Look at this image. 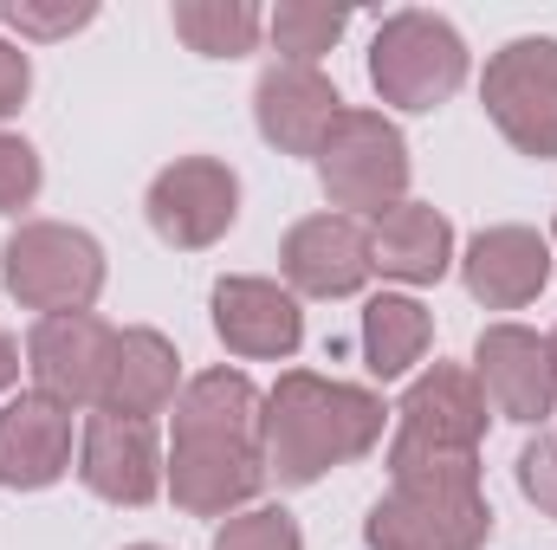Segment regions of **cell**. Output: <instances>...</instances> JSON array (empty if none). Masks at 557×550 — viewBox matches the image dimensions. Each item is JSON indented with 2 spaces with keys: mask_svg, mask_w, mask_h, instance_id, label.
Wrapping results in <instances>:
<instances>
[{
  "mask_svg": "<svg viewBox=\"0 0 557 550\" xmlns=\"http://www.w3.org/2000/svg\"><path fill=\"white\" fill-rule=\"evenodd\" d=\"M0 278L13 291V304H26L39 317L91 311L104 291V247L65 221H20L13 240L0 247Z\"/></svg>",
  "mask_w": 557,
  "mask_h": 550,
  "instance_id": "cell-5",
  "label": "cell"
},
{
  "mask_svg": "<svg viewBox=\"0 0 557 550\" xmlns=\"http://www.w3.org/2000/svg\"><path fill=\"white\" fill-rule=\"evenodd\" d=\"M13 383H20V343H13V337L0 330V396H7Z\"/></svg>",
  "mask_w": 557,
  "mask_h": 550,
  "instance_id": "cell-29",
  "label": "cell"
},
{
  "mask_svg": "<svg viewBox=\"0 0 557 550\" xmlns=\"http://www.w3.org/2000/svg\"><path fill=\"white\" fill-rule=\"evenodd\" d=\"M267 33H273L278 65H318L350 33V13L344 7H318V0H285V7H273Z\"/></svg>",
  "mask_w": 557,
  "mask_h": 550,
  "instance_id": "cell-23",
  "label": "cell"
},
{
  "mask_svg": "<svg viewBox=\"0 0 557 550\" xmlns=\"http://www.w3.org/2000/svg\"><path fill=\"white\" fill-rule=\"evenodd\" d=\"M370 266L396 285H441L454 266V227L428 201H396L370 221Z\"/></svg>",
  "mask_w": 557,
  "mask_h": 550,
  "instance_id": "cell-18",
  "label": "cell"
},
{
  "mask_svg": "<svg viewBox=\"0 0 557 550\" xmlns=\"http://www.w3.org/2000/svg\"><path fill=\"white\" fill-rule=\"evenodd\" d=\"M493 505L480 492V473H409L389 479V492L363 518L370 550H486Z\"/></svg>",
  "mask_w": 557,
  "mask_h": 550,
  "instance_id": "cell-3",
  "label": "cell"
},
{
  "mask_svg": "<svg viewBox=\"0 0 557 550\" xmlns=\"http://www.w3.org/2000/svg\"><path fill=\"white\" fill-rule=\"evenodd\" d=\"M214 550H305V532L285 505H247L214 532Z\"/></svg>",
  "mask_w": 557,
  "mask_h": 550,
  "instance_id": "cell-24",
  "label": "cell"
},
{
  "mask_svg": "<svg viewBox=\"0 0 557 550\" xmlns=\"http://www.w3.org/2000/svg\"><path fill=\"white\" fill-rule=\"evenodd\" d=\"M519 492L545 512V518H557V440H525V453H519Z\"/></svg>",
  "mask_w": 557,
  "mask_h": 550,
  "instance_id": "cell-27",
  "label": "cell"
},
{
  "mask_svg": "<svg viewBox=\"0 0 557 550\" xmlns=\"http://www.w3.org/2000/svg\"><path fill=\"white\" fill-rule=\"evenodd\" d=\"M473 383L486 389V409L539 427L557 414V376H552V343L525 324H486L473 343Z\"/></svg>",
  "mask_w": 557,
  "mask_h": 550,
  "instance_id": "cell-11",
  "label": "cell"
},
{
  "mask_svg": "<svg viewBox=\"0 0 557 550\" xmlns=\"http://www.w3.org/2000/svg\"><path fill=\"white\" fill-rule=\"evenodd\" d=\"M545 343H552V376H557V330H552V337H545Z\"/></svg>",
  "mask_w": 557,
  "mask_h": 550,
  "instance_id": "cell-30",
  "label": "cell"
},
{
  "mask_svg": "<svg viewBox=\"0 0 557 550\" xmlns=\"http://www.w3.org/2000/svg\"><path fill=\"white\" fill-rule=\"evenodd\" d=\"M143 214H149V227H156L162 247L201 253V247H214L234 227V214H240V175L227 162H214V155H182V162H169L149 182Z\"/></svg>",
  "mask_w": 557,
  "mask_h": 550,
  "instance_id": "cell-8",
  "label": "cell"
},
{
  "mask_svg": "<svg viewBox=\"0 0 557 550\" xmlns=\"http://www.w3.org/2000/svg\"><path fill=\"white\" fill-rule=\"evenodd\" d=\"M39 182H46L39 149L13 130H0V214H26L39 201Z\"/></svg>",
  "mask_w": 557,
  "mask_h": 550,
  "instance_id": "cell-26",
  "label": "cell"
},
{
  "mask_svg": "<svg viewBox=\"0 0 557 550\" xmlns=\"http://www.w3.org/2000/svg\"><path fill=\"white\" fill-rule=\"evenodd\" d=\"M480 440H486V389L460 363H428L403 409H396V440H389V479L409 473H480Z\"/></svg>",
  "mask_w": 557,
  "mask_h": 550,
  "instance_id": "cell-2",
  "label": "cell"
},
{
  "mask_svg": "<svg viewBox=\"0 0 557 550\" xmlns=\"http://www.w3.org/2000/svg\"><path fill=\"white\" fill-rule=\"evenodd\" d=\"M552 240H557V227H552Z\"/></svg>",
  "mask_w": 557,
  "mask_h": 550,
  "instance_id": "cell-32",
  "label": "cell"
},
{
  "mask_svg": "<svg viewBox=\"0 0 557 550\" xmlns=\"http://www.w3.org/2000/svg\"><path fill=\"white\" fill-rule=\"evenodd\" d=\"M337 117L344 98L318 65H267L253 85V124L278 155H318Z\"/></svg>",
  "mask_w": 557,
  "mask_h": 550,
  "instance_id": "cell-15",
  "label": "cell"
},
{
  "mask_svg": "<svg viewBox=\"0 0 557 550\" xmlns=\"http://www.w3.org/2000/svg\"><path fill=\"white\" fill-rule=\"evenodd\" d=\"M460 278H467L473 304L519 311L552 285V240L539 227H480L460 253Z\"/></svg>",
  "mask_w": 557,
  "mask_h": 550,
  "instance_id": "cell-16",
  "label": "cell"
},
{
  "mask_svg": "<svg viewBox=\"0 0 557 550\" xmlns=\"http://www.w3.org/2000/svg\"><path fill=\"white\" fill-rule=\"evenodd\" d=\"M278 273L292 298H357L370 285V227L350 214H311L285 234Z\"/></svg>",
  "mask_w": 557,
  "mask_h": 550,
  "instance_id": "cell-12",
  "label": "cell"
},
{
  "mask_svg": "<svg viewBox=\"0 0 557 550\" xmlns=\"http://www.w3.org/2000/svg\"><path fill=\"white\" fill-rule=\"evenodd\" d=\"M428 343H434V317H428L421 298H409V291H376L363 304V363H370L376 383L409 376L421 357H428Z\"/></svg>",
  "mask_w": 557,
  "mask_h": 550,
  "instance_id": "cell-21",
  "label": "cell"
},
{
  "mask_svg": "<svg viewBox=\"0 0 557 550\" xmlns=\"http://www.w3.org/2000/svg\"><path fill=\"white\" fill-rule=\"evenodd\" d=\"M260 409H267V396L253 389L247 370H201L175 396V440H240V447H260Z\"/></svg>",
  "mask_w": 557,
  "mask_h": 550,
  "instance_id": "cell-20",
  "label": "cell"
},
{
  "mask_svg": "<svg viewBox=\"0 0 557 550\" xmlns=\"http://www.w3.org/2000/svg\"><path fill=\"white\" fill-rule=\"evenodd\" d=\"M162 486L188 518H234L260 499L267 453L240 447V440H169Z\"/></svg>",
  "mask_w": 557,
  "mask_h": 550,
  "instance_id": "cell-10",
  "label": "cell"
},
{
  "mask_svg": "<svg viewBox=\"0 0 557 550\" xmlns=\"http://www.w3.org/2000/svg\"><path fill=\"white\" fill-rule=\"evenodd\" d=\"M162 447L149 421H124V414H91L78 427V479L104 499V505H131L143 512L162 492Z\"/></svg>",
  "mask_w": 557,
  "mask_h": 550,
  "instance_id": "cell-13",
  "label": "cell"
},
{
  "mask_svg": "<svg viewBox=\"0 0 557 550\" xmlns=\"http://www.w3.org/2000/svg\"><path fill=\"white\" fill-rule=\"evenodd\" d=\"M214 337L240 357V363H285L305 343V311L278 278L234 273L214 285Z\"/></svg>",
  "mask_w": 557,
  "mask_h": 550,
  "instance_id": "cell-14",
  "label": "cell"
},
{
  "mask_svg": "<svg viewBox=\"0 0 557 550\" xmlns=\"http://www.w3.org/2000/svg\"><path fill=\"white\" fill-rule=\"evenodd\" d=\"M26 91H33V65L13 39H0V117H13L26 104Z\"/></svg>",
  "mask_w": 557,
  "mask_h": 550,
  "instance_id": "cell-28",
  "label": "cell"
},
{
  "mask_svg": "<svg viewBox=\"0 0 557 550\" xmlns=\"http://www.w3.org/2000/svg\"><path fill=\"white\" fill-rule=\"evenodd\" d=\"M311 162H318V182H324L331 208L350 214V221H363V214L376 221L383 208L409 201V142L383 111H350L344 104V117L331 124V137Z\"/></svg>",
  "mask_w": 557,
  "mask_h": 550,
  "instance_id": "cell-6",
  "label": "cell"
},
{
  "mask_svg": "<svg viewBox=\"0 0 557 550\" xmlns=\"http://www.w3.org/2000/svg\"><path fill=\"white\" fill-rule=\"evenodd\" d=\"M111 350L117 330L91 311H65V317H39L26 337V370L33 389L59 409H98L104 402V376H111Z\"/></svg>",
  "mask_w": 557,
  "mask_h": 550,
  "instance_id": "cell-9",
  "label": "cell"
},
{
  "mask_svg": "<svg viewBox=\"0 0 557 550\" xmlns=\"http://www.w3.org/2000/svg\"><path fill=\"white\" fill-rule=\"evenodd\" d=\"M182 396V357L162 330H117V350H111V376H104V414H124V421H156L162 409H175Z\"/></svg>",
  "mask_w": 557,
  "mask_h": 550,
  "instance_id": "cell-19",
  "label": "cell"
},
{
  "mask_svg": "<svg viewBox=\"0 0 557 550\" xmlns=\"http://www.w3.org/2000/svg\"><path fill=\"white\" fill-rule=\"evenodd\" d=\"M131 550H162V545H131Z\"/></svg>",
  "mask_w": 557,
  "mask_h": 550,
  "instance_id": "cell-31",
  "label": "cell"
},
{
  "mask_svg": "<svg viewBox=\"0 0 557 550\" xmlns=\"http://www.w3.org/2000/svg\"><path fill=\"white\" fill-rule=\"evenodd\" d=\"M72 473V409L33 396H13L0 409V486L7 492H46Z\"/></svg>",
  "mask_w": 557,
  "mask_h": 550,
  "instance_id": "cell-17",
  "label": "cell"
},
{
  "mask_svg": "<svg viewBox=\"0 0 557 550\" xmlns=\"http://www.w3.org/2000/svg\"><path fill=\"white\" fill-rule=\"evenodd\" d=\"M175 33H182V46L188 52H201V59H240V52H253V39H260V7H247V0H175Z\"/></svg>",
  "mask_w": 557,
  "mask_h": 550,
  "instance_id": "cell-22",
  "label": "cell"
},
{
  "mask_svg": "<svg viewBox=\"0 0 557 550\" xmlns=\"http://www.w3.org/2000/svg\"><path fill=\"white\" fill-rule=\"evenodd\" d=\"M370 85L396 111H441L467 85V39L454 33V20L403 7L370 39Z\"/></svg>",
  "mask_w": 557,
  "mask_h": 550,
  "instance_id": "cell-4",
  "label": "cell"
},
{
  "mask_svg": "<svg viewBox=\"0 0 557 550\" xmlns=\"http://www.w3.org/2000/svg\"><path fill=\"white\" fill-rule=\"evenodd\" d=\"M480 104L499 137L532 162L557 155V39H512L486 59Z\"/></svg>",
  "mask_w": 557,
  "mask_h": 550,
  "instance_id": "cell-7",
  "label": "cell"
},
{
  "mask_svg": "<svg viewBox=\"0 0 557 550\" xmlns=\"http://www.w3.org/2000/svg\"><path fill=\"white\" fill-rule=\"evenodd\" d=\"M383 396L357 389V383H331L311 370H285L267 389L260 409V453H267V479L278 486H318L331 466L363 460L383 440Z\"/></svg>",
  "mask_w": 557,
  "mask_h": 550,
  "instance_id": "cell-1",
  "label": "cell"
},
{
  "mask_svg": "<svg viewBox=\"0 0 557 550\" xmlns=\"http://www.w3.org/2000/svg\"><path fill=\"white\" fill-rule=\"evenodd\" d=\"M0 20L20 33V39H65V33H78V26H91L98 20V7L91 0H59V7H46V0H7L0 7Z\"/></svg>",
  "mask_w": 557,
  "mask_h": 550,
  "instance_id": "cell-25",
  "label": "cell"
}]
</instances>
